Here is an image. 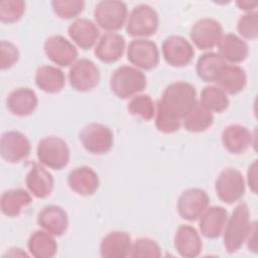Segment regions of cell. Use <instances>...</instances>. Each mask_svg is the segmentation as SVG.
I'll return each instance as SVG.
<instances>
[{
	"label": "cell",
	"mask_w": 258,
	"mask_h": 258,
	"mask_svg": "<svg viewBox=\"0 0 258 258\" xmlns=\"http://www.w3.org/2000/svg\"><path fill=\"white\" fill-rule=\"evenodd\" d=\"M159 101L166 110L181 120L198 104L197 91L187 82H174L164 89Z\"/></svg>",
	"instance_id": "6da1fadb"
},
{
	"label": "cell",
	"mask_w": 258,
	"mask_h": 258,
	"mask_svg": "<svg viewBox=\"0 0 258 258\" xmlns=\"http://www.w3.org/2000/svg\"><path fill=\"white\" fill-rule=\"evenodd\" d=\"M250 212L246 203L236 206L224 229V246L228 253L237 252L246 241L251 230Z\"/></svg>",
	"instance_id": "7a4b0ae2"
},
{
	"label": "cell",
	"mask_w": 258,
	"mask_h": 258,
	"mask_svg": "<svg viewBox=\"0 0 258 258\" xmlns=\"http://www.w3.org/2000/svg\"><path fill=\"white\" fill-rule=\"evenodd\" d=\"M109 84L116 97L128 99L145 89L146 77L137 68L121 66L112 73Z\"/></svg>",
	"instance_id": "3957f363"
},
{
	"label": "cell",
	"mask_w": 258,
	"mask_h": 258,
	"mask_svg": "<svg viewBox=\"0 0 258 258\" xmlns=\"http://www.w3.org/2000/svg\"><path fill=\"white\" fill-rule=\"evenodd\" d=\"M36 155L41 164L54 170H60L69 164L70 148L60 137L46 136L38 142Z\"/></svg>",
	"instance_id": "277c9868"
},
{
	"label": "cell",
	"mask_w": 258,
	"mask_h": 258,
	"mask_svg": "<svg viewBox=\"0 0 258 258\" xmlns=\"http://www.w3.org/2000/svg\"><path fill=\"white\" fill-rule=\"evenodd\" d=\"M158 25L159 16L156 10L150 5L140 4L130 12L126 32L132 37H147L156 33Z\"/></svg>",
	"instance_id": "5b68a950"
},
{
	"label": "cell",
	"mask_w": 258,
	"mask_h": 258,
	"mask_svg": "<svg viewBox=\"0 0 258 258\" xmlns=\"http://www.w3.org/2000/svg\"><path fill=\"white\" fill-rule=\"evenodd\" d=\"M128 8L125 2L118 0L100 1L94 10V18L97 25L106 31L120 30L126 21Z\"/></svg>",
	"instance_id": "8992f818"
},
{
	"label": "cell",
	"mask_w": 258,
	"mask_h": 258,
	"mask_svg": "<svg viewBox=\"0 0 258 258\" xmlns=\"http://www.w3.org/2000/svg\"><path fill=\"white\" fill-rule=\"evenodd\" d=\"M218 198L225 204L232 205L241 200L245 194L243 174L234 167L223 169L215 181Z\"/></svg>",
	"instance_id": "52a82bcc"
},
{
	"label": "cell",
	"mask_w": 258,
	"mask_h": 258,
	"mask_svg": "<svg viewBox=\"0 0 258 258\" xmlns=\"http://www.w3.org/2000/svg\"><path fill=\"white\" fill-rule=\"evenodd\" d=\"M80 141L84 148L92 154H105L109 152L114 143L112 130L101 123H90L80 132Z\"/></svg>",
	"instance_id": "ba28073f"
},
{
	"label": "cell",
	"mask_w": 258,
	"mask_h": 258,
	"mask_svg": "<svg viewBox=\"0 0 258 258\" xmlns=\"http://www.w3.org/2000/svg\"><path fill=\"white\" fill-rule=\"evenodd\" d=\"M68 78L74 90L78 92H89L99 85L101 74L99 68L93 60L81 58L72 64Z\"/></svg>",
	"instance_id": "9c48e42d"
},
{
	"label": "cell",
	"mask_w": 258,
	"mask_h": 258,
	"mask_svg": "<svg viewBox=\"0 0 258 258\" xmlns=\"http://www.w3.org/2000/svg\"><path fill=\"white\" fill-rule=\"evenodd\" d=\"M209 204L210 198L206 190L199 187L187 188L177 200V213L183 220L194 222L199 220Z\"/></svg>",
	"instance_id": "30bf717a"
},
{
	"label": "cell",
	"mask_w": 258,
	"mask_h": 258,
	"mask_svg": "<svg viewBox=\"0 0 258 258\" xmlns=\"http://www.w3.org/2000/svg\"><path fill=\"white\" fill-rule=\"evenodd\" d=\"M127 59L136 68L149 71L159 62V50L155 42L137 38L132 40L127 48Z\"/></svg>",
	"instance_id": "8fae6325"
},
{
	"label": "cell",
	"mask_w": 258,
	"mask_h": 258,
	"mask_svg": "<svg viewBox=\"0 0 258 258\" xmlns=\"http://www.w3.org/2000/svg\"><path fill=\"white\" fill-rule=\"evenodd\" d=\"M221 23L214 18H202L194 23L189 31V37L194 44L202 49H211L218 44L223 34Z\"/></svg>",
	"instance_id": "7c38bea8"
},
{
	"label": "cell",
	"mask_w": 258,
	"mask_h": 258,
	"mask_svg": "<svg viewBox=\"0 0 258 258\" xmlns=\"http://www.w3.org/2000/svg\"><path fill=\"white\" fill-rule=\"evenodd\" d=\"M162 55L171 67H184L190 63L195 55L191 43L179 35H170L162 42Z\"/></svg>",
	"instance_id": "4fadbf2b"
},
{
	"label": "cell",
	"mask_w": 258,
	"mask_h": 258,
	"mask_svg": "<svg viewBox=\"0 0 258 258\" xmlns=\"http://www.w3.org/2000/svg\"><path fill=\"white\" fill-rule=\"evenodd\" d=\"M31 146L27 137L19 131H7L0 140L2 158L10 163H17L26 159L30 154Z\"/></svg>",
	"instance_id": "5bb4252c"
},
{
	"label": "cell",
	"mask_w": 258,
	"mask_h": 258,
	"mask_svg": "<svg viewBox=\"0 0 258 258\" xmlns=\"http://www.w3.org/2000/svg\"><path fill=\"white\" fill-rule=\"evenodd\" d=\"M43 49L46 56L61 68L73 64L78 57L76 46L62 35H51L46 38Z\"/></svg>",
	"instance_id": "9a60e30c"
},
{
	"label": "cell",
	"mask_w": 258,
	"mask_h": 258,
	"mask_svg": "<svg viewBox=\"0 0 258 258\" xmlns=\"http://www.w3.org/2000/svg\"><path fill=\"white\" fill-rule=\"evenodd\" d=\"M228 212L220 206L207 208L199 218V227L202 235L208 239L219 238L226 226Z\"/></svg>",
	"instance_id": "2e32d148"
},
{
	"label": "cell",
	"mask_w": 258,
	"mask_h": 258,
	"mask_svg": "<svg viewBox=\"0 0 258 258\" xmlns=\"http://www.w3.org/2000/svg\"><path fill=\"white\" fill-rule=\"evenodd\" d=\"M68 184L76 194L88 197L97 191L100 180L97 172L92 167L79 166L69 173Z\"/></svg>",
	"instance_id": "e0dca14e"
},
{
	"label": "cell",
	"mask_w": 258,
	"mask_h": 258,
	"mask_svg": "<svg viewBox=\"0 0 258 258\" xmlns=\"http://www.w3.org/2000/svg\"><path fill=\"white\" fill-rule=\"evenodd\" d=\"M68 33L71 39L85 50L92 48L100 36L97 24L87 18H78L73 21L68 27Z\"/></svg>",
	"instance_id": "ac0fdd59"
},
{
	"label": "cell",
	"mask_w": 258,
	"mask_h": 258,
	"mask_svg": "<svg viewBox=\"0 0 258 258\" xmlns=\"http://www.w3.org/2000/svg\"><path fill=\"white\" fill-rule=\"evenodd\" d=\"M37 224L49 234L60 237L69 226V217L67 212L55 205L44 207L37 215Z\"/></svg>",
	"instance_id": "d6986e66"
},
{
	"label": "cell",
	"mask_w": 258,
	"mask_h": 258,
	"mask_svg": "<svg viewBox=\"0 0 258 258\" xmlns=\"http://www.w3.org/2000/svg\"><path fill=\"white\" fill-rule=\"evenodd\" d=\"M174 248L184 258L198 257L203 248V243L198 231L189 225H180L174 235Z\"/></svg>",
	"instance_id": "ffe728a7"
},
{
	"label": "cell",
	"mask_w": 258,
	"mask_h": 258,
	"mask_svg": "<svg viewBox=\"0 0 258 258\" xmlns=\"http://www.w3.org/2000/svg\"><path fill=\"white\" fill-rule=\"evenodd\" d=\"M132 246L131 237L124 231L108 233L101 241L100 254L103 258H126Z\"/></svg>",
	"instance_id": "44dd1931"
},
{
	"label": "cell",
	"mask_w": 258,
	"mask_h": 258,
	"mask_svg": "<svg viewBox=\"0 0 258 258\" xmlns=\"http://www.w3.org/2000/svg\"><path fill=\"white\" fill-rule=\"evenodd\" d=\"M125 38L118 33L108 32L101 36L95 46L94 53L102 62L112 63L123 55L125 49Z\"/></svg>",
	"instance_id": "7402d4cb"
},
{
	"label": "cell",
	"mask_w": 258,
	"mask_h": 258,
	"mask_svg": "<svg viewBox=\"0 0 258 258\" xmlns=\"http://www.w3.org/2000/svg\"><path fill=\"white\" fill-rule=\"evenodd\" d=\"M38 104L35 92L30 88H17L6 99V107L15 116L25 117L32 114Z\"/></svg>",
	"instance_id": "603a6c76"
},
{
	"label": "cell",
	"mask_w": 258,
	"mask_h": 258,
	"mask_svg": "<svg viewBox=\"0 0 258 258\" xmlns=\"http://www.w3.org/2000/svg\"><path fill=\"white\" fill-rule=\"evenodd\" d=\"M253 135L249 129L240 124H231L222 132V143L225 149L233 154L245 152L252 144Z\"/></svg>",
	"instance_id": "cb8c5ba5"
},
{
	"label": "cell",
	"mask_w": 258,
	"mask_h": 258,
	"mask_svg": "<svg viewBox=\"0 0 258 258\" xmlns=\"http://www.w3.org/2000/svg\"><path fill=\"white\" fill-rule=\"evenodd\" d=\"M25 183L28 190L38 199L47 198L53 189V176L41 163H33L26 174Z\"/></svg>",
	"instance_id": "d4e9b609"
},
{
	"label": "cell",
	"mask_w": 258,
	"mask_h": 258,
	"mask_svg": "<svg viewBox=\"0 0 258 258\" xmlns=\"http://www.w3.org/2000/svg\"><path fill=\"white\" fill-rule=\"evenodd\" d=\"M219 54L224 60L231 63L244 61L249 53L247 42L234 33H227L222 36L217 44Z\"/></svg>",
	"instance_id": "484cf974"
},
{
	"label": "cell",
	"mask_w": 258,
	"mask_h": 258,
	"mask_svg": "<svg viewBox=\"0 0 258 258\" xmlns=\"http://www.w3.org/2000/svg\"><path fill=\"white\" fill-rule=\"evenodd\" d=\"M227 62L224 58L214 51H209L202 54L196 64L198 77L206 83H216Z\"/></svg>",
	"instance_id": "4316f807"
},
{
	"label": "cell",
	"mask_w": 258,
	"mask_h": 258,
	"mask_svg": "<svg viewBox=\"0 0 258 258\" xmlns=\"http://www.w3.org/2000/svg\"><path fill=\"white\" fill-rule=\"evenodd\" d=\"M35 85L45 93H58L66 85L64 73L53 66H41L35 73Z\"/></svg>",
	"instance_id": "83f0119b"
},
{
	"label": "cell",
	"mask_w": 258,
	"mask_h": 258,
	"mask_svg": "<svg viewBox=\"0 0 258 258\" xmlns=\"http://www.w3.org/2000/svg\"><path fill=\"white\" fill-rule=\"evenodd\" d=\"M216 83L226 94L236 95L244 90L247 84V75L241 67L227 64Z\"/></svg>",
	"instance_id": "f1b7e54d"
},
{
	"label": "cell",
	"mask_w": 258,
	"mask_h": 258,
	"mask_svg": "<svg viewBox=\"0 0 258 258\" xmlns=\"http://www.w3.org/2000/svg\"><path fill=\"white\" fill-rule=\"evenodd\" d=\"M54 236L46 231L33 232L27 242L29 253L35 258H51L56 254L57 244Z\"/></svg>",
	"instance_id": "f546056e"
},
{
	"label": "cell",
	"mask_w": 258,
	"mask_h": 258,
	"mask_svg": "<svg viewBox=\"0 0 258 258\" xmlns=\"http://www.w3.org/2000/svg\"><path fill=\"white\" fill-rule=\"evenodd\" d=\"M32 199L27 190L14 188L4 191L1 196V212L3 215L13 218L20 215L22 208L30 205Z\"/></svg>",
	"instance_id": "4dcf8cb0"
},
{
	"label": "cell",
	"mask_w": 258,
	"mask_h": 258,
	"mask_svg": "<svg viewBox=\"0 0 258 258\" xmlns=\"http://www.w3.org/2000/svg\"><path fill=\"white\" fill-rule=\"evenodd\" d=\"M214 123L213 113L205 109L200 103L182 119L184 129L191 133H200L208 130Z\"/></svg>",
	"instance_id": "1f68e13d"
},
{
	"label": "cell",
	"mask_w": 258,
	"mask_h": 258,
	"mask_svg": "<svg viewBox=\"0 0 258 258\" xmlns=\"http://www.w3.org/2000/svg\"><path fill=\"white\" fill-rule=\"evenodd\" d=\"M200 104L211 113H221L228 109L230 101L227 94L217 86H207L201 92Z\"/></svg>",
	"instance_id": "d6a6232c"
},
{
	"label": "cell",
	"mask_w": 258,
	"mask_h": 258,
	"mask_svg": "<svg viewBox=\"0 0 258 258\" xmlns=\"http://www.w3.org/2000/svg\"><path fill=\"white\" fill-rule=\"evenodd\" d=\"M127 110L133 116L140 117L145 121L151 120L155 116L156 107L149 95H136L128 103Z\"/></svg>",
	"instance_id": "836d02e7"
},
{
	"label": "cell",
	"mask_w": 258,
	"mask_h": 258,
	"mask_svg": "<svg viewBox=\"0 0 258 258\" xmlns=\"http://www.w3.org/2000/svg\"><path fill=\"white\" fill-rule=\"evenodd\" d=\"M155 105V127L157 130L165 134L178 131L181 125V120L166 110L159 100Z\"/></svg>",
	"instance_id": "e575fe53"
},
{
	"label": "cell",
	"mask_w": 258,
	"mask_h": 258,
	"mask_svg": "<svg viewBox=\"0 0 258 258\" xmlns=\"http://www.w3.org/2000/svg\"><path fill=\"white\" fill-rule=\"evenodd\" d=\"M161 249L158 243L150 238H139L132 243L129 257L132 258H158Z\"/></svg>",
	"instance_id": "d590c367"
},
{
	"label": "cell",
	"mask_w": 258,
	"mask_h": 258,
	"mask_svg": "<svg viewBox=\"0 0 258 258\" xmlns=\"http://www.w3.org/2000/svg\"><path fill=\"white\" fill-rule=\"evenodd\" d=\"M53 12L62 19H72L81 14L85 8L83 0H53L51 2Z\"/></svg>",
	"instance_id": "8d00e7d4"
},
{
	"label": "cell",
	"mask_w": 258,
	"mask_h": 258,
	"mask_svg": "<svg viewBox=\"0 0 258 258\" xmlns=\"http://www.w3.org/2000/svg\"><path fill=\"white\" fill-rule=\"evenodd\" d=\"M25 12L23 0H3L0 2V20L3 23L18 21Z\"/></svg>",
	"instance_id": "74e56055"
},
{
	"label": "cell",
	"mask_w": 258,
	"mask_h": 258,
	"mask_svg": "<svg viewBox=\"0 0 258 258\" xmlns=\"http://www.w3.org/2000/svg\"><path fill=\"white\" fill-rule=\"evenodd\" d=\"M237 30L246 39H256L258 37V12L251 11L242 15L238 20Z\"/></svg>",
	"instance_id": "f35d334b"
},
{
	"label": "cell",
	"mask_w": 258,
	"mask_h": 258,
	"mask_svg": "<svg viewBox=\"0 0 258 258\" xmlns=\"http://www.w3.org/2000/svg\"><path fill=\"white\" fill-rule=\"evenodd\" d=\"M1 51V70L5 71L12 68L19 59V51L15 44L10 41L1 40L0 42Z\"/></svg>",
	"instance_id": "ab89813d"
},
{
	"label": "cell",
	"mask_w": 258,
	"mask_h": 258,
	"mask_svg": "<svg viewBox=\"0 0 258 258\" xmlns=\"http://www.w3.org/2000/svg\"><path fill=\"white\" fill-rule=\"evenodd\" d=\"M257 160L255 159L253 163L249 166L247 172V181L251 190L256 194L257 192Z\"/></svg>",
	"instance_id": "60d3db41"
},
{
	"label": "cell",
	"mask_w": 258,
	"mask_h": 258,
	"mask_svg": "<svg viewBox=\"0 0 258 258\" xmlns=\"http://www.w3.org/2000/svg\"><path fill=\"white\" fill-rule=\"evenodd\" d=\"M256 230H257V223L254 221L252 223V227L251 230L248 234L247 240H248V248L253 251L254 253H256L257 251V245H256Z\"/></svg>",
	"instance_id": "b9f144b4"
},
{
	"label": "cell",
	"mask_w": 258,
	"mask_h": 258,
	"mask_svg": "<svg viewBox=\"0 0 258 258\" xmlns=\"http://www.w3.org/2000/svg\"><path fill=\"white\" fill-rule=\"evenodd\" d=\"M236 5L242 9L245 10L247 12H251L253 10L256 9L257 7V2L256 1H247V0H241V1H237Z\"/></svg>",
	"instance_id": "7bdbcfd3"
}]
</instances>
